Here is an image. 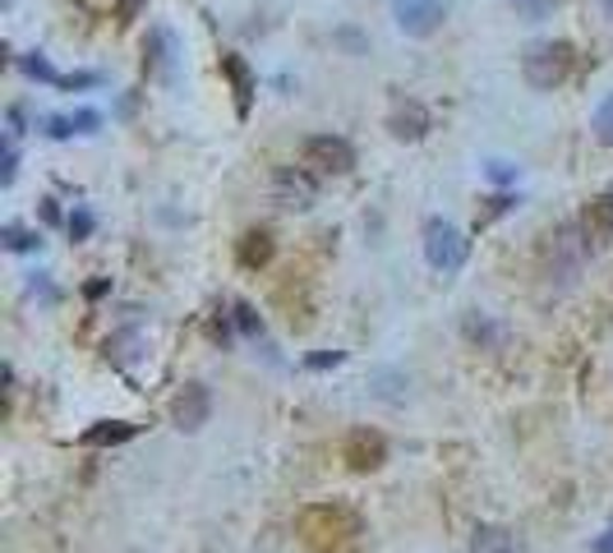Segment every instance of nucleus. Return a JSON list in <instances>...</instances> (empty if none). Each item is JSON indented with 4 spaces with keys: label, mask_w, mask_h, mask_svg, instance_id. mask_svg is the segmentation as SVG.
Here are the masks:
<instances>
[{
    "label": "nucleus",
    "mask_w": 613,
    "mask_h": 553,
    "mask_svg": "<svg viewBox=\"0 0 613 553\" xmlns=\"http://www.w3.org/2000/svg\"><path fill=\"white\" fill-rule=\"evenodd\" d=\"M314 171H296V166H281L277 171V181H273V198L281 208H296V212H304V208H314Z\"/></svg>",
    "instance_id": "8"
},
{
    "label": "nucleus",
    "mask_w": 613,
    "mask_h": 553,
    "mask_svg": "<svg viewBox=\"0 0 613 553\" xmlns=\"http://www.w3.org/2000/svg\"><path fill=\"white\" fill-rule=\"evenodd\" d=\"M97 125H102V116H97V111H74V116H51V120H47V135H51V139L93 135Z\"/></svg>",
    "instance_id": "17"
},
{
    "label": "nucleus",
    "mask_w": 613,
    "mask_h": 553,
    "mask_svg": "<svg viewBox=\"0 0 613 553\" xmlns=\"http://www.w3.org/2000/svg\"><path fill=\"white\" fill-rule=\"evenodd\" d=\"M139 434V425H129V419H102V425H93L79 442L83 448H120V442H129Z\"/></svg>",
    "instance_id": "15"
},
{
    "label": "nucleus",
    "mask_w": 613,
    "mask_h": 553,
    "mask_svg": "<svg viewBox=\"0 0 613 553\" xmlns=\"http://www.w3.org/2000/svg\"><path fill=\"white\" fill-rule=\"evenodd\" d=\"M590 129H595V143L613 148V93L595 106V120H590Z\"/></svg>",
    "instance_id": "18"
},
{
    "label": "nucleus",
    "mask_w": 613,
    "mask_h": 553,
    "mask_svg": "<svg viewBox=\"0 0 613 553\" xmlns=\"http://www.w3.org/2000/svg\"><path fill=\"white\" fill-rule=\"evenodd\" d=\"M0 235H5V250H14V254H28V250L42 245V235H33V231H24V227H5Z\"/></svg>",
    "instance_id": "21"
},
{
    "label": "nucleus",
    "mask_w": 613,
    "mask_h": 553,
    "mask_svg": "<svg viewBox=\"0 0 613 553\" xmlns=\"http://www.w3.org/2000/svg\"><path fill=\"white\" fill-rule=\"evenodd\" d=\"M65 227H70V235H74V240H88V235H93V227H97V221H93V212H88V208H74V212H70V221H65Z\"/></svg>",
    "instance_id": "23"
},
{
    "label": "nucleus",
    "mask_w": 613,
    "mask_h": 553,
    "mask_svg": "<svg viewBox=\"0 0 613 553\" xmlns=\"http://www.w3.org/2000/svg\"><path fill=\"white\" fill-rule=\"evenodd\" d=\"M235 258H240V268H268L273 263V235L268 231H245L240 245H235Z\"/></svg>",
    "instance_id": "16"
},
{
    "label": "nucleus",
    "mask_w": 613,
    "mask_h": 553,
    "mask_svg": "<svg viewBox=\"0 0 613 553\" xmlns=\"http://www.w3.org/2000/svg\"><path fill=\"white\" fill-rule=\"evenodd\" d=\"M143 70H148V79H158V83L175 79V37L166 28L148 33V42H143Z\"/></svg>",
    "instance_id": "10"
},
{
    "label": "nucleus",
    "mask_w": 613,
    "mask_h": 553,
    "mask_svg": "<svg viewBox=\"0 0 613 553\" xmlns=\"http://www.w3.org/2000/svg\"><path fill=\"white\" fill-rule=\"evenodd\" d=\"M512 10L521 14V19H550V10H554V0H512Z\"/></svg>",
    "instance_id": "22"
},
{
    "label": "nucleus",
    "mask_w": 613,
    "mask_h": 553,
    "mask_svg": "<svg viewBox=\"0 0 613 553\" xmlns=\"http://www.w3.org/2000/svg\"><path fill=\"white\" fill-rule=\"evenodd\" d=\"M462 332H466V342L479 346V350H502L508 346V327L494 323L489 314H479V309H471V314L462 319Z\"/></svg>",
    "instance_id": "12"
},
{
    "label": "nucleus",
    "mask_w": 613,
    "mask_h": 553,
    "mask_svg": "<svg viewBox=\"0 0 613 553\" xmlns=\"http://www.w3.org/2000/svg\"><path fill=\"white\" fill-rule=\"evenodd\" d=\"M346 356H342V350H333V356H310V360H304V365H310V369H327V365H342Z\"/></svg>",
    "instance_id": "25"
},
{
    "label": "nucleus",
    "mask_w": 613,
    "mask_h": 553,
    "mask_svg": "<svg viewBox=\"0 0 613 553\" xmlns=\"http://www.w3.org/2000/svg\"><path fill=\"white\" fill-rule=\"evenodd\" d=\"M300 162L314 175H350L356 171V148L342 135H310L300 143Z\"/></svg>",
    "instance_id": "4"
},
{
    "label": "nucleus",
    "mask_w": 613,
    "mask_h": 553,
    "mask_svg": "<svg viewBox=\"0 0 613 553\" xmlns=\"http://www.w3.org/2000/svg\"><path fill=\"white\" fill-rule=\"evenodd\" d=\"M342 457H346V466L350 471H379L383 461H388V438L379 429H350L346 442H342Z\"/></svg>",
    "instance_id": "7"
},
{
    "label": "nucleus",
    "mask_w": 613,
    "mask_h": 553,
    "mask_svg": "<svg viewBox=\"0 0 613 553\" xmlns=\"http://www.w3.org/2000/svg\"><path fill=\"white\" fill-rule=\"evenodd\" d=\"M471 553H517V535L498 521H479L471 530Z\"/></svg>",
    "instance_id": "14"
},
{
    "label": "nucleus",
    "mask_w": 613,
    "mask_h": 553,
    "mask_svg": "<svg viewBox=\"0 0 613 553\" xmlns=\"http://www.w3.org/2000/svg\"><path fill=\"white\" fill-rule=\"evenodd\" d=\"M212 415V392L208 383H185L181 392L171 396V425L181 434H199Z\"/></svg>",
    "instance_id": "6"
},
{
    "label": "nucleus",
    "mask_w": 613,
    "mask_h": 553,
    "mask_svg": "<svg viewBox=\"0 0 613 553\" xmlns=\"http://www.w3.org/2000/svg\"><path fill=\"white\" fill-rule=\"evenodd\" d=\"M19 70H24L28 79H42V83H60V74L51 70V60H47V56H37V51L19 56Z\"/></svg>",
    "instance_id": "19"
},
{
    "label": "nucleus",
    "mask_w": 613,
    "mask_h": 553,
    "mask_svg": "<svg viewBox=\"0 0 613 553\" xmlns=\"http://www.w3.org/2000/svg\"><path fill=\"white\" fill-rule=\"evenodd\" d=\"M489 175L494 181H512V166L508 162H489Z\"/></svg>",
    "instance_id": "26"
},
{
    "label": "nucleus",
    "mask_w": 613,
    "mask_h": 553,
    "mask_svg": "<svg viewBox=\"0 0 613 553\" xmlns=\"http://www.w3.org/2000/svg\"><path fill=\"white\" fill-rule=\"evenodd\" d=\"M300 535L314 553H337L360 535V517L346 503H314L300 512Z\"/></svg>",
    "instance_id": "2"
},
{
    "label": "nucleus",
    "mask_w": 613,
    "mask_h": 553,
    "mask_svg": "<svg viewBox=\"0 0 613 553\" xmlns=\"http://www.w3.org/2000/svg\"><path fill=\"white\" fill-rule=\"evenodd\" d=\"M471 258V240L462 227H452L448 217H429L425 221V263L433 273H462Z\"/></svg>",
    "instance_id": "3"
},
{
    "label": "nucleus",
    "mask_w": 613,
    "mask_h": 553,
    "mask_svg": "<svg viewBox=\"0 0 613 553\" xmlns=\"http://www.w3.org/2000/svg\"><path fill=\"white\" fill-rule=\"evenodd\" d=\"M581 227H586V235H595L600 245H613V189L590 198L586 212H581Z\"/></svg>",
    "instance_id": "13"
},
{
    "label": "nucleus",
    "mask_w": 613,
    "mask_h": 553,
    "mask_svg": "<svg viewBox=\"0 0 613 553\" xmlns=\"http://www.w3.org/2000/svg\"><path fill=\"white\" fill-rule=\"evenodd\" d=\"M231 319H235V327L245 332V337H263V319L254 314V304H245V300H235V309H231Z\"/></svg>",
    "instance_id": "20"
},
{
    "label": "nucleus",
    "mask_w": 613,
    "mask_h": 553,
    "mask_svg": "<svg viewBox=\"0 0 613 553\" xmlns=\"http://www.w3.org/2000/svg\"><path fill=\"white\" fill-rule=\"evenodd\" d=\"M392 19H397V28L406 37H433L443 28L448 5L443 0H392Z\"/></svg>",
    "instance_id": "5"
},
{
    "label": "nucleus",
    "mask_w": 613,
    "mask_h": 553,
    "mask_svg": "<svg viewBox=\"0 0 613 553\" xmlns=\"http://www.w3.org/2000/svg\"><path fill=\"white\" fill-rule=\"evenodd\" d=\"M595 553H613V526H609V530H604V535L595 540Z\"/></svg>",
    "instance_id": "28"
},
{
    "label": "nucleus",
    "mask_w": 613,
    "mask_h": 553,
    "mask_svg": "<svg viewBox=\"0 0 613 553\" xmlns=\"http://www.w3.org/2000/svg\"><path fill=\"white\" fill-rule=\"evenodd\" d=\"M429 106L425 102H415V97H402L397 106H392V116H388V129H392V139H402V143H420L429 135Z\"/></svg>",
    "instance_id": "9"
},
{
    "label": "nucleus",
    "mask_w": 613,
    "mask_h": 553,
    "mask_svg": "<svg viewBox=\"0 0 613 553\" xmlns=\"http://www.w3.org/2000/svg\"><path fill=\"white\" fill-rule=\"evenodd\" d=\"M139 5H143V0H120V19H125V24L139 14Z\"/></svg>",
    "instance_id": "27"
},
{
    "label": "nucleus",
    "mask_w": 613,
    "mask_h": 553,
    "mask_svg": "<svg viewBox=\"0 0 613 553\" xmlns=\"http://www.w3.org/2000/svg\"><path fill=\"white\" fill-rule=\"evenodd\" d=\"M222 74L231 83V93H235V116H250V102H254V70L245 65V56L240 51H222Z\"/></svg>",
    "instance_id": "11"
},
{
    "label": "nucleus",
    "mask_w": 613,
    "mask_h": 553,
    "mask_svg": "<svg viewBox=\"0 0 613 553\" xmlns=\"http://www.w3.org/2000/svg\"><path fill=\"white\" fill-rule=\"evenodd\" d=\"M14 171H19V148H14V139H5V171H0V185H14Z\"/></svg>",
    "instance_id": "24"
},
{
    "label": "nucleus",
    "mask_w": 613,
    "mask_h": 553,
    "mask_svg": "<svg viewBox=\"0 0 613 553\" xmlns=\"http://www.w3.org/2000/svg\"><path fill=\"white\" fill-rule=\"evenodd\" d=\"M577 70V47L563 37H544V42H531L521 56V79L535 88V93H554L572 79Z\"/></svg>",
    "instance_id": "1"
}]
</instances>
